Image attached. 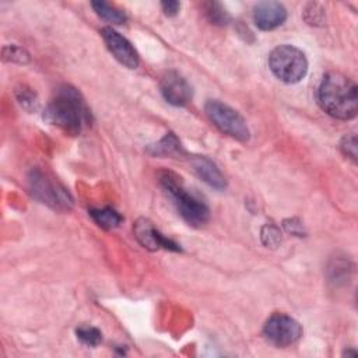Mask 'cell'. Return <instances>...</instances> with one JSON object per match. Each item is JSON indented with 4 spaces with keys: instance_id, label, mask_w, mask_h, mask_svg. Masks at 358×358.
Instances as JSON below:
<instances>
[{
    "instance_id": "1",
    "label": "cell",
    "mask_w": 358,
    "mask_h": 358,
    "mask_svg": "<svg viewBox=\"0 0 358 358\" xmlns=\"http://www.w3.org/2000/svg\"><path fill=\"white\" fill-rule=\"evenodd\" d=\"M317 99L320 108L330 116L348 120L358 110V94L355 83L341 73H329L323 77Z\"/></svg>"
},
{
    "instance_id": "2",
    "label": "cell",
    "mask_w": 358,
    "mask_h": 358,
    "mask_svg": "<svg viewBox=\"0 0 358 358\" xmlns=\"http://www.w3.org/2000/svg\"><path fill=\"white\" fill-rule=\"evenodd\" d=\"M43 117L70 134H78L91 120L90 109L84 99L70 85L59 88L55 98L49 102Z\"/></svg>"
},
{
    "instance_id": "3",
    "label": "cell",
    "mask_w": 358,
    "mask_h": 358,
    "mask_svg": "<svg viewBox=\"0 0 358 358\" xmlns=\"http://www.w3.org/2000/svg\"><path fill=\"white\" fill-rule=\"evenodd\" d=\"M159 182L186 222L193 227H200L208 221L210 213L207 206L183 187L180 178L173 172H162L159 175Z\"/></svg>"
},
{
    "instance_id": "4",
    "label": "cell",
    "mask_w": 358,
    "mask_h": 358,
    "mask_svg": "<svg viewBox=\"0 0 358 358\" xmlns=\"http://www.w3.org/2000/svg\"><path fill=\"white\" fill-rule=\"evenodd\" d=\"M268 66L278 80L288 84L301 81L308 71L305 53L291 45H281L273 49L268 56Z\"/></svg>"
},
{
    "instance_id": "5",
    "label": "cell",
    "mask_w": 358,
    "mask_h": 358,
    "mask_svg": "<svg viewBox=\"0 0 358 358\" xmlns=\"http://www.w3.org/2000/svg\"><path fill=\"white\" fill-rule=\"evenodd\" d=\"M206 113L222 133L241 141H246L249 138L246 120L231 106L220 101L210 99L206 103Z\"/></svg>"
},
{
    "instance_id": "6",
    "label": "cell",
    "mask_w": 358,
    "mask_h": 358,
    "mask_svg": "<svg viewBox=\"0 0 358 358\" xmlns=\"http://www.w3.org/2000/svg\"><path fill=\"white\" fill-rule=\"evenodd\" d=\"M263 333L266 338L277 347H288L302 336L301 324L284 313H274L264 324Z\"/></svg>"
},
{
    "instance_id": "7",
    "label": "cell",
    "mask_w": 358,
    "mask_h": 358,
    "mask_svg": "<svg viewBox=\"0 0 358 358\" xmlns=\"http://www.w3.org/2000/svg\"><path fill=\"white\" fill-rule=\"evenodd\" d=\"M29 186L32 194L42 203L57 210H69L71 207L73 201L69 193L49 180L42 172L32 171L29 176Z\"/></svg>"
},
{
    "instance_id": "8",
    "label": "cell",
    "mask_w": 358,
    "mask_h": 358,
    "mask_svg": "<svg viewBox=\"0 0 358 358\" xmlns=\"http://www.w3.org/2000/svg\"><path fill=\"white\" fill-rule=\"evenodd\" d=\"M101 34L108 49L117 62H120L127 69H136L138 66V55L124 36H122L110 27H105Z\"/></svg>"
},
{
    "instance_id": "9",
    "label": "cell",
    "mask_w": 358,
    "mask_h": 358,
    "mask_svg": "<svg viewBox=\"0 0 358 358\" xmlns=\"http://www.w3.org/2000/svg\"><path fill=\"white\" fill-rule=\"evenodd\" d=\"M159 87L166 102L173 106H183L192 99V87L176 71L165 73L161 78Z\"/></svg>"
},
{
    "instance_id": "10",
    "label": "cell",
    "mask_w": 358,
    "mask_h": 358,
    "mask_svg": "<svg viewBox=\"0 0 358 358\" xmlns=\"http://www.w3.org/2000/svg\"><path fill=\"white\" fill-rule=\"evenodd\" d=\"M287 18L285 7L278 1H260L253 8V21L262 31L280 27Z\"/></svg>"
},
{
    "instance_id": "11",
    "label": "cell",
    "mask_w": 358,
    "mask_h": 358,
    "mask_svg": "<svg viewBox=\"0 0 358 358\" xmlns=\"http://www.w3.org/2000/svg\"><path fill=\"white\" fill-rule=\"evenodd\" d=\"M134 235L137 238V241L147 249L151 250H157L159 248L164 249H169V250H180V248L172 242L171 239L165 238L158 229L154 228V225L145 220V218H140L136 224H134Z\"/></svg>"
},
{
    "instance_id": "12",
    "label": "cell",
    "mask_w": 358,
    "mask_h": 358,
    "mask_svg": "<svg viewBox=\"0 0 358 358\" xmlns=\"http://www.w3.org/2000/svg\"><path fill=\"white\" fill-rule=\"evenodd\" d=\"M192 166L194 169V172L197 173V176L204 180L208 186L214 187V189H224L227 186L225 178L221 173V171L217 168V165L210 161L206 157H194L192 159Z\"/></svg>"
},
{
    "instance_id": "13",
    "label": "cell",
    "mask_w": 358,
    "mask_h": 358,
    "mask_svg": "<svg viewBox=\"0 0 358 358\" xmlns=\"http://www.w3.org/2000/svg\"><path fill=\"white\" fill-rule=\"evenodd\" d=\"M90 215L92 217V220L99 227H102L105 229L115 228L122 222V215L110 207H105V208H99V210H91Z\"/></svg>"
},
{
    "instance_id": "14",
    "label": "cell",
    "mask_w": 358,
    "mask_h": 358,
    "mask_svg": "<svg viewBox=\"0 0 358 358\" xmlns=\"http://www.w3.org/2000/svg\"><path fill=\"white\" fill-rule=\"evenodd\" d=\"M91 6L94 7L95 13L102 17L103 20L112 22V24H124L127 17L123 11H120L119 8H116L115 6H110L105 1H92Z\"/></svg>"
},
{
    "instance_id": "15",
    "label": "cell",
    "mask_w": 358,
    "mask_h": 358,
    "mask_svg": "<svg viewBox=\"0 0 358 358\" xmlns=\"http://www.w3.org/2000/svg\"><path fill=\"white\" fill-rule=\"evenodd\" d=\"M150 151L154 155H175L180 152V143L172 133H168L161 141L151 145Z\"/></svg>"
},
{
    "instance_id": "16",
    "label": "cell",
    "mask_w": 358,
    "mask_h": 358,
    "mask_svg": "<svg viewBox=\"0 0 358 358\" xmlns=\"http://www.w3.org/2000/svg\"><path fill=\"white\" fill-rule=\"evenodd\" d=\"M77 337L81 340V343H84L85 345H90V347L98 345L102 340L101 331L95 327H91V326L78 327L77 329Z\"/></svg>"
},
{
    "instance_id": "17",
    "label": "cell",
    "mask_w": 358,
    "mask_h": 358,
    "mask_svg": "<svg viewBox=\"0 0 358 358\" xmlns=\"http://www.w3.org/2000/svg\"><path fill=\"white\" fill-rule=\"evenodd\" d=\"M207 15L213 24H218V25H224L229 21L228 13L221 7L220 3H208Z\"/></svg>"
},
{
    "instance_id": "18",
    "label": "cell",
    "mask_w": 358,
    "mask_h": 358,
    "mask_svg": "<svg viewBox=\"0 0 358 358\" xmlns=\"http://www.w3.org/2000/svg\"><path fill=\"white\" fill-rule=\"evenodd\" d=\"M341 148L345 155H348L354 161L357 159V137L355 136L344 137V140L341 143Z\"/></svg>"
},
{
    "instance_id": "19",
    "label": "cell",
    "mask_w": 358,
    "mask_h": 358,
    "mask_svg": "<svg viewBox=\"0 0 358 358\" xmlns=\"http://www.w3.org/2000/svg\"><path fill=\"white\" fill-rule=\"evenodd\" d=\"M7 50H10V60H13V62H20V63H24V62H27L28 60V55L22 50V49H20V48H17V46H8V48H6Z\"/></svg>"
},
{
    "instance_id": "20",
    "label": "cell",
    "mask_w": 358,
    "mask_h": 358,
    "mask_svg": "<svg viewBox=\"0 0 358 358\" xmlns=\"http://www.w3.org/2000/svg\"><path fill=\"white\" fill-rule=\"evenodd\" d=\"M162 6V10L166 15H175L178 14L179 8H180V3L179 1H175V0H168V1H162L161 3Z\"/></svg>"
}]
</instances>
